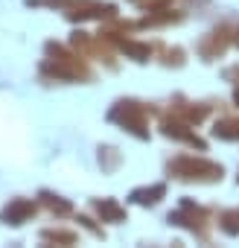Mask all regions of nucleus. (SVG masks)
Masks as SVG:
<instances>
[{"mask_svg": "<svg viewBox=\"0 0 239 248\" xmlns=\"http://www.w3.org/2000/svg\"><path fill=\"white\" fill-rule=\"evenodd\" d=\"M111 117H114V120H123L134 135H146V132H143V114H140V108H137L134 102H120V108H117Z\"/></svg>", "mask_w": 239, "mask_h": 248, "instance_id": "f257e3e1", "label": "nucleus"}, {"mask_svg": "<svg viewBox=\"0 0 239 248\" xmlns=\"http://www.w3.org/2000/svg\"><path fill=\"white\" fill-rule=\"evenodd\" d=\"M35 213V204L32 202H27V199H15V202H9L6 207H3V222H9V225H21V222H27L30 216Z\"/></svg>", "mask_w": 239, "mask_h": 248, "instance_id": "f03ea898", "label": "nucleus"}, {"mask_svg": "<svg viewBox=\"0 0 239 248\" xmlns=\"http://www.w3.org/2000/svg\"><path fill=\"white\" fill-rule=\"evenodd\" d=\"M158 196H164V187H152V190H137L132 199L134 202H140V204H155L158 202Z\"/></svg>", "mask_w": 239, "mask_h": 248, "instance_id": "7ed1b4c3", "label": "nucleus"}, {"mask_svg": "<svg viewBox=\"0 0 239 248\" xmlns=\"http://www.w3.org/2000/svg\"><path fill=\"white\" fill-rule=\"evenodd\" d=\"M96 210H99L102 216L114 219V222H117V219H123V210H120V207H117L114 202H99V204H96Z\"/></svg>", "mask_w": 239, "mask_h": 248, "instance_id": "20e7f679", "label": "nucleus"}]
</instances>
